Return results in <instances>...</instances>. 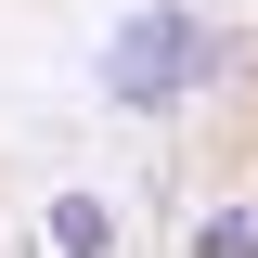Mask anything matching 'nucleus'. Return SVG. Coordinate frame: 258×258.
I'll return each mask as SVG.
<instances>
[{
    "instance_id": "f257e3e1",
    "label": "nucleus",
    "mask_w": 258,
    "mask_h": 258,
    "mask_svg": "<svg viewBox=\"0 0 258 258\" xmlns=\"http://www.w3.org/2000/svg\"><path fill=\"white\" fill-rule=\"evenodd\" d=\"M232 64H245V39L220 26V13H194V0H129L116 26H103V103H129V116H168V103L220 91Z\"/></svg>"
},
{
    "instance_id": "f03ea898",
    "label": "nucleus",
    "mask_w": 258,
    "mask_h": 258,
    "mask_svg": "<svg viewBox=\"0 0 258 258\" xmlns=\"http://www.w3.org/2000/svg\"><path fill=\"white\" fill-rule=\"evenodd\" d=\"M116 245V207L103 194H52V258H103Z\"/></svg>"
},
{
    "instance_id": "7ed1b4c3",
    "label": "nucleus",
    "mask_w": 258,
    "mask_h": 258,
    "mask_svg": "<svg viewBox=\"0 0 258 258\" xmlns=\"http://www.w3.org/2000/svg\"><path fill=\"white\" fill-rule=\"evenodd\" d=\"M194 258H258V207H220V220L194 232Z\"/></svg>"
}]
</instances>
